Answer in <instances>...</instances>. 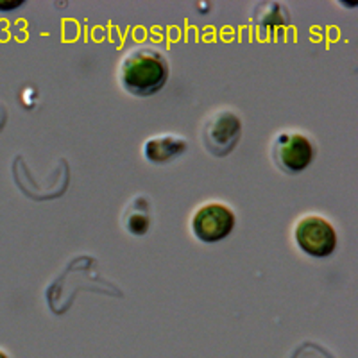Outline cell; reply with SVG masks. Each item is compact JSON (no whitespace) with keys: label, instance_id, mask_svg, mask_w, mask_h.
Instances as JSON below:
<instances>
[{"label":"cell","instance_id":"9","mask_svg":"<svg viewBox=\"0 0 358 358\" xmlns=\"http://www.w3.org/2000/svg\"><path fill=\"white\" fill-rule=\"evenodd\" d=\"M4 120H6V110L4 106H0V129L4 126Z\"/></svg>","mask_w":358,"mask_h":358},{"label":"cell","instance_id":"8","mask_svg":"<svg viewBox=\"0 0 358 358\" xmlns=\"http://www.w3.org/2000/svg\"><path fill=\"white\" fill-rule=\"evenodd\" d=\"M22 4H24L22 0H18V2H0V11H11V9L20 8Z\"/></svg>","mask_w":358,"mask_h":358},{"label":"cell","instance_id":"4","mask_svg":"<svg viewBox=\"0 0 358 358\" xmlns=\"http://www.w3.org/2000/svg\"><path fill=\"white\" fill-rule=\"evenodd\" d=\"M315 149L301 133H281L273 143V159L287 174H297L312 163Z\"/></svg>","mask_w":358,"mask_h":358},{"label":"cell","instance_id":"10","mask_svg":"<svg viewBox=\"0 0 358 358\" xmlns=\"http://www.w3.org/2000/svg\"><path fill=\"white\" fill-rule=\"evenodd\" d=\"M0 358H9V357H8V355H6V353H4V351L0 350Z\"/></svg>","mask_w":358,"mask_h":358},{"label":"cell","instance_id":"1","mask_svg":"<svg viewBox=\"0 0 358 358\" xmlns=\"http://www.w3.org/2000/svg\"><path fill=\"white\" fill-rule=\"evenodd\" d=\"M169 79V62L155 47H134L120 63V83L127 94L149 97L158 94Z\"/></svg>","mask_w":358,"mask_h":358},{"label":"cell","instance_id":"5","mask_svg":"<svg viewBox=\"0 0 358 358\" xmlns=\"http://www.w3.org/2000/svg\"><path fill=\"white\" fill-rule=\"evenodd\" d=\"M235 228V213L226 204L208 203L192 219L194 235L203 242H219Z\"/></svg>","mask_w":358,"mask_h":358},{"label":"cell","instance_id":"6","mask_svg":"<svg viewBox=\"0 0 358 358\" xmlns=\"http://www.w3.org/2000/svg\"><path fill=\"white\" fill-rule=\"evenodd\" d=\"M187 142L181 136L163 134V136L147 140L143 151H145V158L149 162L156 163V165H165V163L172 162V159L183 155L187 151Z\"/></svg>","mask_w":358,"mask_h":358},{"label":"cell","instance_id":"7","mask_svg":"<svg viewBox=\"0 0 358 358\" xmlns=\"http://www.w3.org/2000/svg\"><path fill=\"white\" fill-rule=\"evenodd\" d=\"M149 206L145 197H134L124 213V228L133 235H143L149 229Z\"/></svg>","mask_w":358,"mask_h":358},{"label":"cell","instance_id":"2","mask_svg":"<svg viewBox=\"0 0 358 358\" xmlns=\"http://www.w3.org/2000/svg\"><path fill=\"white\" fill-rule=\"evenodd\" d=\"M242 134V122L229 110H219L212 113L204 120L203 131V143L206 151L212 156H228L235 149Z\"/></svg>","mask_w":358,"mask_h":358},{"label":"cell","instance_id":"3","mask_svg":"<svg viewBox=\"0 0 358 358\" xmlns=\"http://www.w3.org/2000/svg\"><path fill=\"white\" fill-rule=\"evenodd\" d=\"M294 236L299 249L313 258L330 257L337 245V233L334 226L317 215L303 217L297 222Z\"/></svg>","mask_w":358,"mask_h":358}]
</instances>
